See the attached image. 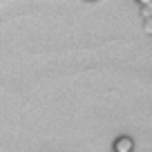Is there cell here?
<instances>
[{
	"instance_id": "7a4b0ae2",
	"label": "cell",
	"mask_w": 152,
	"mask_h": 152,
	"mask_svg": "<svg viewBox=\"0 0 152 152\" xmlns=\"http://www.w3.org/2000/svg\"><path fill=\"white\" fill-rule=\"evenodd\" d=\"M143 29H145L148 36H152V18H148L145 23H143Z\"/></svg>"
},
{
	"instance_id": "3957f363",
	"label": "cell",
	"mask_w": 152,
	"mask_h": 152,
	"mask_svg": "<svg viewBox=\"0 0 152 152\" xmlns=\"http://www.w3.org/2000/svg\"><path fill=\"white\" fill-rule=\"evenodd\" d=\"M139 5H141V7H150L152 0H139Z\"/></svg>"
},
{
	"instance_id": "277c9868",
	"label": "cell",
	"mask_w": 152,
	"mask_h": 152,
	"mask_svg": "<svg viewBox=\"0 0 152 152\" xmlns=\"http://www.w3.org/2000/svg\"><path fill=\"white\" fill-rule=\"evenodd\" d=\"M87 2H96V0H87Z\"/></svg>"
},
{
	"instance_id": "6da1fadb",
	"label": "cell",
	"mask_w": 152,
	"mask_h": 152,
	"mask_svg": "<svg viewBox=\"0 0 152 152\" xmlns=\"http://www.w3.org/2000/svg\"><path fill=\"white\" fill-rule=\"evenodd\" d=\"M134 150V141L130 137H119L114 141V152H132Z\"/></svg>"
}]
</instances>
